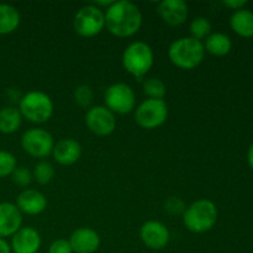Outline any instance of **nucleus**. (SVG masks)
<instances>
[{
	"instance_id": "nucleus-31",
	"label": "nucleus",
	"mask_w": 253,
	"mask_h": 253,
	"mask_svg": "<svg viewBox=\"0 0 253 253\" xmlns=\"http://www.w3.org/2000/svg\"><path fill=\"white\" fill-rule=\"evenodd\" d=\"M0 253H12L11 247L4 239H0Z\"/></svg>"
},
{
	"instance_id": "nucleus-19",
	"label": "nucleus",
	"mask_w": 253,
	"mask_h": 253,
	"mask_svg": "<svg viewBox=\"0 0 253 253\" xmlns=\"http://www.w3.org/2000/svg\"><path fill=\"white\" fill-rule=\"evenodd\" d=\"M21 22L19 10L9 4H0V35H9L17 30Z\"/></svg>"
},
{
	"instance_id": "nucleus-28",
	"label": "nucleus",
	"mask_w": 253,
	"mask_h": 253,
	"mask_svg": "<svg viewBox=\"0 0 253 253\" xmlns=\"http://www.w3.org/2000/svg\"><path fill=\"white\" fill-rule=\"evenodd\" d=\"M165 209L167 210L169 214L178 215L180 212H184L185 205L180 198L178 197H169L165 203Z\"/></svg>"
},
{
	"instance_id": "nucleus-5",
	"label": "nucleus",
	"mask_w": 253,
	"mask_h": 253,
	"mask_svg": "<svg viewBox=\"0 0 253 253\" xmlns=\"http://www.w3.org/2000/svg\"><path fill=\"white\" fill-rule=\"evenodd\" d=\"M54 105L48 94L40 90H31L21 96L19 101V111L22 119L30 123H47L53 115Z\"/></svg>"
},
{
	"instance_id": "nucleus-17",
	"label": "nucleus",
	"mask_w": 253,
	"mask_h": 253,
	"mask_svg": "<svg viewBox=\"0 0 253 253\" xmlns=\"http://www.w3.org/2000/svg\"><path fill=\"white\" fill-rule=\"evenodd\" d=\"M54 161L62 166H72L79 161L82 156V146L74 138H62L54 143L52 151Z\"/></svg>"
},
{
	"instance_id": "nucleus-29",
	"label": "nucleus",
	"mask_w": 253,
	"mask_h": 253,
	"mask_svg": "<svg viewBox=\"0 0 253 253\" xmlns=\"http://www.w3.org/2000/svg\"><path fill=\"white\" fill-rule=\"evenodd\" d=\"M48 253H73V251L68 240L57 239L49 245Z\"/></svg>"
},
{
	"instance_id": "nucleus-2",
	"label": "nucleus",
	"mask_w": 253,
	"mask_h": 253,
	"mask_svg": "<svg viewBox=\"0 0 253 253\" xmlns=\"http://www.w3.org/2000/svg\"><path fill=\"white\" fill-rule=\"evenodd\" d=\"M205 56L204 43L193 37H180L170 43L168 58L175 67L190 71L199 66Z\"/></svg>"
},
{
	"instance_id": "nucleus-16",
	"label": "nucleus",
	"mask_w": 253,
	"mask_h": 253,
	"mask_svg": "<svg viewBox=\"0 0 253 253\" xmlns=\"http://www.w3.org/2000/svg\"><path fill=\"white\" fill-rule=\"evenodd\" d=\"M16 207L21 214L35 216L42 214L46 210L47 198L40 190L25 189L17 195Z\"/></svg>"
},
{
	"instance_id": "nucleus-13",
	"label": "nucleus",
	"mask_w": 253,
	"mask_h": 253,
	"mask_svg": "<svg viewBox=\"0 0 253 253\" xmlns=\"http://www.w3.org/2000/svg\"><path fill=\"white\" fill-rule=\"evenodd\" d=\"M157 12L163 22L169 26H180L189 15L187 2L183 0H163L158 4Z\"/></svg>"
},
{
	"instance_id": "nucleus-15",
	"label": "nucleus",
	"mask_w": 253,
	"mask_h": 253,
	"mask_svg": "<svg viewBox=\"0 0 253 253\" xmlns=\"http://www.w3.org/2000/svg\"><path fill=\"white\" fill-rule=\"evenodd\" d=\"M22 227V214L16 204L0 203V239L14 236Z\"/></svg>"
},
{
	"instance_id": "nucleus-23",
	"label": "nucleus",
	"mask_w": 253,
	"mask_h": 253,
	"mask_svg": "<svg viewBox=\"0 0 253 253\" xmlns=\"http://www.w3.org/2000/svg\"><path fill=\"white\" fill-rule=\"evenodd\" d=\"M143 93L148 96V99L163 100L167 88L160 78H147L143 82Z\"/></svg>"
},
{
	"instance_id": "nucleus-25",
	"label": "nucleus",
	"mask_w": 253,
	"mask_h": 253,
	"mask_svg": "<svg viewBox=\"0 0 253 253\" xmlns=\"http://www.w3.org/2000/svg\"><path fill=\"white\" fill-rule=\"evenodd\" d=\"M17 167L16 158L12 153L0 150V178L11 175Z\"/></svg>"
},
{
	"instance_id": "nucleus-9",
	"label": "nucleus",
	"mask_w": 253,
	"mask_h": 253,
	"mask_svg": "<svg viewBox=\"0 0 253 253\" xmlns=\"http://www.w3.org/2000/svg\"><path fill=\"white\" fill-rule=\"evenodd\" d=\"M21 147L34 158H46L54 147L53 136L44 128H30L21 136Z\"/></svg>"
},
{
	"instance_id": "nucleus-24",
	"label": "nucleus",
	"mask_w": 253,
	"mask_h": 253,
	"mask_svg": "<svg viewBox=\"0 0 253 253\" xmlns=\"http://www.w3.org/2000/svg\"><path fill=\"white\" fill-rule=\"evenodd\" d=\"M54 168L47 161H40L34 168V172H32V177L36 180L39 184L46 185L48 183L52 182V179L54 178Z\"/></svg>"
},
{
	"instance_id": "nucleus-30",
	"label": "nucleus",
	"mask_w": 253,
	"mask_h": 253,
	"mask_svg": "<svg viewBox=\"0 0 253 253\" xmlns=\"http://www.w3.org/2000/svg\"><path fill=\"white\" fill-rule=\"evenodd\" d=\"M222 4H224L226 7H229V9H232L235 10V11H237V10L244 9V6L247 4V1L246 0H224Z\"/></svg>"
},
{
	"instance_id": "nucleus-10",
	"label": "nucleus",
	"mask_w": 253,
	"mask_h": 253,
	"mask_svg": "<svg viewBox=\"0 0 253 253\" xmlns=\"http://www.w3.org/2000/svg\"><path fill=\"white\" fill-rule=\"evenodd\" d=\"M85 125L90 132L99 137L111 135L116 128V116L105 105H96L89 108L85 114Z\"/></svg>"
},
{
	"instance_id": "nucleus-21",
	"label": "nucleus",
	"mask_w": 253,
	"mask_h": 253,
	"mask_svg": "<svg viewBox=\"0 0 253 253\" xmlns=\"http://www.w3.org/2000/svg\"><path fill=\"white\" fill-rule=\"evenodd\" d=\"M22 124V115L19 109L14 106H6L0 110V132L11 135L16 132Z\"/></svg>"
},
{
	"instance_id": "nucleus-32",
	"label": "nucleus",
	"mask_w": 253,
	"mask_h": 253,
	"mask_svg": "<svg viewBox=\"0 0 253 253\" xmlns=\"http://www.w3.org/2000/svg\"><path fill=\"white\" fill-rule=\"evenodd\" d=\"M247 160H249L250 166L253 169V143L251 145V147L249 148V152H247Z\"/></svg>"
},
{
	"instance_id": "nucleus-26",
	"label": "nucleus",
	"mask_w": 253,
	"mask_h": 253,
	"mask_svg": "<svg viewBox=\"0 0 253 253\" xmlns=\"http://www.w3.org/2000/svg\"><path fill=\"white\" fill-rule=\"evenodd\" d=\"M94 94L91 90L90 86L88 85H79L77 86L76 90H74V100L82 108L86 109L90 106V104L93 103Z\"/></svg>"
},
{
	"instance_id": "nucleus-14",
	"label": "nucleus",
	"mask_w": 253,
	"mask_h": 253,
	"mask_svg": "<svg viewBox=\"0 0 253 253\" xmlns=\"http://www.w3.org/2000/svg\"><path fill=\"white\" fill-rule=\"evenodd\" d=\"M42 240L39 231L31 226H22L11 237V251L14 253H37Z\"/></svg>"
},
{
	"instance_id": "nucleus-8",
	"label": "nucleus",
	"mask_w": 253,
	"mask_h": 253,
	"mask_svg": "<svg viewBox=\"0 0 253 253\" xmlns=\"http://www.w3.org/2000/svg\"><path fill=\"white\" fill-rule=\"evenodd\" d=\"M105 106L114 114L125 115L135 110L136 94L126 83H114L108 86L104 94Z\"/></svg>"
},
{
	"instance_id": "nucleus-11",
	"label": "nucleus",
	"mask_w": 253,
	"mask_h": 253,
	"mask_svg": "<svg viewBox=\"0 0 253 253\" xmlns=\"http://www.w3.org/2000/svg\"><path fill=\"white\" fill-rule=\"evenodd\" d=\"M140 237L146 247L160 251L166 249L169 244L170 232L163 222L157 220H148L141 226Z\"/></svg>"
},
{
	"instance_id": "nucleus-12",
	"label": "nucleus",
	"mask_w": 253,
	"mask_h": 253,
	"mask_svg": "<svg viewBox=\"0 0 253 253\" xmlns=\"http://www.w3.org/2000/svg\"><path fill=\"white\" fill-rule=\"evenodd\" d=\"M68 241L74 253H94L98 251L101 244L99 234L90 227L74 230Z\"/></svg>"
},
{
	"instance_id": "nucleus-7",
	"label": "nucleus",
	"mask_w": 253,
	"mask_h": 253,
	"mask_svg": "<svg viewBox=\"0 0 253 253\" xmlns=\"http://www.w3.org/2000/svg\"><path fill=\"white\" fill-rule=\"evenodd\" d=\"M168 119V105L165 100L146 99L135 109V121L140 127L155 130Z\"/></svg>"
},
{
	"instance_id": "nucleus-27",
	"label": "nucleus",
	"mask_w": 253,
	"mask_h": 253,
	"mask_svg": "<svg viewBox=\"0 0 253 253\" xmlns=\"http://www.w3.org/2000/svg\"><path fill=\"white\" fill-rule=\"evenodd\" d=\"M11 179L16 185L25 188L31 184L34 177L31 170L27 169L26 167H16L11 174Z\"/></svg>"
},
{
	"instance_id": "nucleus-22",
	"label": "nucleus",
	"mask_w": 253,
	"mask_h": 253,
	"mask_svg": "<svg viewBox=\"0 0 253 253\" xmlns=\"http://www.w3.org/2000/svg\"><path fill=\"white\" fill-rule=\"evenodd\" d=\"M211 22L207 19V17H195L189 25V32L190 37L195 40H199L203 42V40L207 39L210 34H211Z\"/></svg>"
},
{
	"instance_id": "nucleus-3",
	"label": "nucleus",
	"mask_w": 253,
	"mask_h": 253,
	"mask_svg": "<svg viewBox=\"0 0 253 253\" xmlns=\"http://www.w3.org/2000/svg\"><path fill=\"white\" fill-rule=\"evenodd\" d=\"M217 221V208L211 200L199 199L185 208L183 212V224L194 234L210 231Z\"/></svg>"
},
{
	"instance_id": "nucleus-6",
	"label": "nucleus",
	"mask_w": 253,
	"mask_h": 253,
	"mask_svg": "<svg viewBox=\"0 0 253 253\" xmlns=\"http://www.w3.org/2000/svg\"><path fill=\"white\" fill-rule=\"evenodd\" d=\"M74 31L81 37H94L105 29V14L94 4L81 7L74 15Z\"/></svg>"
},
{
	"instance_id": "nucleus-18",
	"label": "nucleus",
	"mask_w": 253,
	"mask_h": 253,
	"mask_svg": "<svg viewBox=\"0 0 253 253\" xmlns=\"http://www.w3.org/2000/svg\"><path fill=\"white\" fill-rule=\"evenodd\" d=\"M204 48L205 52H209L212 56L224 57L231 51L232 42L227 35L222 32H214L205 39Z\"/></svg>"
},
{
	"instance_id": "nucleus-1",
	"label": "nucleus",
	"mask_w": 253,
	"mask_h": 253,
	"mask_svg": "<svg viewBox=\"0 0 253 253\" xmlns=\"http://www.w3.org/2000/svg\"><path fill=\"white\" fill-rule=\"evenodd\" d=\"M104 14L108 31L120 39L133 36L142 26V12L140 7L128 0L114 1L106 7Z\"/></svg>"
},
{
	"instance_id": "nucleus-20",
	"label": "nucleus",
	"mask_w": 253,
	"mask_h": 253,
	"mask_svg": "<svg viewBox=\"0 0 253 253\" xmlns=\"http://www.w3.org/2000/svg\"><path fill=\"white\" fill-rule=\"evenodd\" d=\"M231 29L237 35L242 37H252L253 36V12L250 10L241 9L237 10L232 14L230 19Z\"/></svg>"
},
{
	"instance_id": "nucleus-4",
	"label": "nucleus",
	"mask_w": 253,
	"mask_h": 253,
	"mask_svg": "<svg viewBox=\"0 0 253 253\" xmlns=\"http://www.w3.org/2000/svg\"><path fill=\"white\" fill-rule=\"evenodd\" d=\"M123 66L130 76L142 81L155 64V53L150 44L135 41L128 44L123 53Z\"/></svg>"
}]
</instances>
